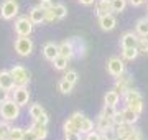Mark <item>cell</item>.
Masks as SVG:
<instances>
[{"mask_svg":"<svg viewBox=\"0 0 148 140\" xmlns=\"http://www.w3.org/2000/svg\"><path fill=\"white\" fill-rule=\"evenodd\" d=\"M120 101V92L115 91V89H110V91L106 92V96H104V102L109 104V106H117Z\"/></svg>","mask_w":148,"mask_h":140,"instance_id":"17","label":"cell"},{"mask_svg":"<svg viewBox=\"0 0 148 140\" xmlns=\"http://www.w3.org/2000/svg\"><path fill=\"white\" fill-rule=\"evenodd\" d=\"M102 135H104V137H106L107 140H115V139H117L115 125H112V127H109L107 130H104V132H102Z\"/></svg>","mask_w":148,"mask_h":140,"instance_id":"36","label":"cell"},{"mask_svg":"<svg viewBox=\"0 0 148 140\" xmlns=\"http://www.w3.org/2000/svg\"><path fill=\"white\" fill-rule=\"evenodd\" d=\"M21 140H40V139L36 137V134H35L32 129H28V130H25V135H23Z\"/></svg>","mask_w":148,"mask_h":140,"instance_id":"43","label":"cell"},{"mask_svg":"<svg viewBox=\"0 0 148 140\" xmlns=\"http://www.w3.org/2000/svg\"><path fill=\"white\" fill-rule=\"evenodd\" d=\"M59 54L66 56L68 59L74 58V46H73V43H71V40H69V41H63V43L59 45Z\"/></svg>","mask_w":148,"mask_h":140,"instance_id":"18","label":"cell"},{"mask_svg":"<svg viewBox=\"0 0 148 140\" xmlns=\"http://www.w3.org/2000/svg\"><path fill=\"white\" fill-rule=\"evenodd\" d=\"M115 140H127V137H122V135H117Z\"/></svg>","mask_w":148,"mask_h":140,"instance_id":"48","label":"cell"},{"mask_svg":"<svg viewBox=\"0 0 148 140\" xmlns=\"http://www.w3.org/2000/svg\"><path fill=\"white\" fill-rule=\"evenodd\" d=\"M13 79H15V84L16 86H27L30 82V73H28L23 66H13L10 69Z\"/></svg>","mask_w":148,"mask_h":140,"instance_id":"6","label":"cell"},{"mask_svg":"<svg viewBox=\"0 0 148 140\" xmlns=\"http://www.w3.org/2000/svg\"><path fill=\"white\" fill-rule=\"evenodd\" d=\"M13 101H15L18 106H27L28 101H30V91H28L27 86H16L15 91H13Z\"/></svg>","mask_w":148,"mask_h":140,"instance_id":"8","label":"cell"},{"mask_svg":"<svg viewBox=\"0 0 148 140\" xmlns=\"http://www.w3.org/2000/svg\"><path fill=\"white\" fill-rule=\"evenodd\" d=\"M128 2H130V3H132L133 7H140V5H143V3H145L147 0H128Z\"/></svg>","mask_w":148,"mask_h":140,"instance_id":"46","label":"cell"},{"mask_svg":"<svg viewBox=\"0 0 148 140\" xmlns=\"http://www.w3.org/2000/svg\"><path fill=\"white\" fill-rule=\"evenodd\" d=\"M66 140H81V132H68L64 134Z\"/></svg>","mask_w":148,"mask_h":140,"instance_id":"45","label":"cell"},{"mask_svg":"<svg viewBox=\"0 0 148 140\" xmlns=\"http://www.w3.org/2000/svg\"><path fill=\"white\" fill-rule=\"evenodd\" d=\"M147 18H148V15H147Z\"/></svg>","mask_w":148,"mask_h":140,"instance_id":"51","label":"cell"},{"mask_svg":"<svg viewBox=\"0 0 148 140\" xmlns=\"http://www.w3.org/2000/svg\"><path fill=\"white\" fill-rule=\"evenodd\" d=\"M114 89L120 92V96H123L128 89H132V76L128 73H123L122 76L115 78V87Z\"/></svg>","mask_w":148,"mask_h":140,"instance_id":"7","label":"cell"},{"mask_svg":"<svg viewBox=\"0 0 148 140\" xmlns=\"http://www.w3.org/2000/svg\"><path fill=\"white\" fill-rule=\"evenodd\" d=\"M25 135V130L21 127H12L10 130V140H21Z\"/></svg>","mask_w":148,"mask_h":140,"instance_id":"31","label":"cell"},{"mask_svg":"<svg viewBox=\"0 0 148 140\" xmlns=\"http://www.w3.org/2000/svg\"><path fill=\"white\" fill-rule=\"evenodd\" d=\"M101 132L99 130H92L89 134H86V139L84 140H101Z\"/></svg>","mask_w":148,"mask_h":140,"instance_id":"40","label":"cell"},{"mask_svg":"<svg viewBox=\"0 0 148 140\" xmlns=\"http://www.w3.org/2000/svg\"><path fill=\"white\" fill-rule=\"evenodd\" d=\"M64 79H68L69 82L76 84V81H77V73H76V71H68V73L64 74Z\"/></svg>","mask_w":148,"mask_h":140,"instance_id":"39","label":"cell"},{"mask_svg":"<svg viewBox=\"0 0 148 140\" xmlns=\"http://www.w3.org/2000/svg\"><path fill=\"white\" fill-rule=\"evenodd\" d=\"M138 54H140L138 48H123V51H122V56H123V59H127V61H133Z\"/></svg>","mask_w":148,"mask_h":140,"instance_id":"25","label":"cell"},{"mask_svg":"<svg viewBox=\"0 0 148 140\" xmlns=\"http://www.w3.org/2000/svg\"><path fill=\"white\" fill-rule=\"evenodd\" d=\"M101 140H107L106 137H104V135H101Z\"/></svg>","mask_w":148,"mask_h":140,"instance_id":"49","label":"cell"},{"mask_svg":"<svg viewBox=\"0 0 148 140\" xmlns=\"http://www.w3.org/2000/svg\"><path fill=\"white\" fill-rule=\"evenodd\" d=\"M10 130H12V127L7 122H0V135H2V140H10Z\"/></svg>","mask_w":148,"mask_h":140,"instance_id":"29","label":"cell"},{"mask_svg":"<svg viewBox=\"0 0 148 140\" xmlns=\"http://www.w3.org/2000/svg\"><path fill=\"white\" fill-rule=\"evenodd\" d=\"M43 112H45V109H43L41 104H33L32 107H30V117H32L33 120H35V119H38Z\"/></svg>","mask_w":148,"mask_h":140,"instance_id":"27","label":"cell"},{"mask_svg":"<svg viewBox=\"0 0 148 140\" xmlns=\"http://www.w3.org/2000/svg\"><path fill=\"white\" fill-rule=\"evenodd\" d=\"M43 54L48 61H53L56 56L59 54V45H54V43H46L45 48H43Z\"/></svg>","mask_w":148,"mask_h":140,"instance_id":"14","label":"cell"},{"mask_svg":"<svg viewBox=\"0 0 148 140\" xmlns=\"http://www.w3.org/2000/svg\"><path fill=\"white\" fill-rule=\"evenodd\" d=\"M110 12H114L112 10V0H99L95 3V13L99 18L104 15H109Z\"/></svg>","mask_w":148,"mask_h":140,"instance_id":"13","label":"cell"},{"mask_svg":"<svg viewBox=\"0 0 148 140\" xmlns=\"http://www.w3.org/2000/svg\"><path fill=\"white\" fill-rule=\"evenodd\" d=\"M112 120H114V125H122V124H125V115H123V110H117L115 115L112 117Z\"/></svg>","mask_w":148,"mask_h":140,"instance_id":"37","label":"cell"},{"mask_svg":"<svg viewBox=\"0 0 148 140\" xmlns=\"http://www.w3.org/2000/svg\"><path fill=\"white\" fill-rule=\"evenodd\" d=\"M38 5L41 7L43 10H51V8H53L54 7V3H53V0H40V3H38Z\"/></svg>","mask_w":148,"mask_h":140,"instance_id":"38","label":"cell"},{"mask_svg":"<svg viewBox=\"0 0 148 140\" xmlns=\"http://www.w3.org/2000/svg\"><path fill=\"white\" fill-rule=\"evenodd\" d=\"M63 130H64V134H68V132H79V129H77V125L74 124V120L71 117L64 122V125H63Z\"/></svg>","mask_w":148,"mask_h":140,"instance_id":"32","label":"cell"},{"mask_svg":"<svg viewBox=\"0 0 148 140\" xmlns=\"http://www.w3.org/2000/svg\"><path fill=\"white\" fill-rule=\"evenodd\" d=\"M81 3H82V5H92V3H94L95 0H79Z\"/></svg>","mask_w":148,"mask_h":140,"instance_id":"47","label":"cell"},{"mask_svg":"<svg viewBox=\"0 0 148 140\" xmlns=\"http://www.w3.org/2000/svg\"><path fill=\"white\" fill-rule=\"evenodd\" d=\"M127 107H130L132 110H135L137 114H142V110H143V99H137V101H132L130 104H127Z\"/></svg>","mask_w":148,"mask_h":140,"instance_id":"34","label":"cell"},{"mask_svg":"<svg viewBox=\"0 0 148 140\" xmlns=\"http://www.w3.org/2000/svg\"><path fill=\"white\" fill-rule=\"evenodd\" d=\"M8 99H10V91L0 87V104H3L5 101H8Z\"/></svg>","mask_w":148,"mask_h":140,"instance_id":"42","label":"cell"},{"mask_svg":"<svg viewBox=\"0 0 148 140\" xmlns=\"http://www.w3.org/2000/svg\"><path fill=\"white\" fill-rule=\"evenodd\" d=\"M0 140H2V135H0Z\"/></svg>","mask_w":148,"mask_h":140,"instance_id":"50","label":"cell"},{"mask_svg":"<svg viewBox=\"0 0 148 140\" xmlns=\"http://www.w3.org/2000/svg\"><path fill=\"white\" fill-rule=\"evenodd\" d=\"M94 130V122L90 120V119L86 117L84 122H82V125H81V134H89V132H92Z\"/></svg>","mask_w":148,"mask_h":140,"instance_id":"33","label":"cell"},{"mask_svg":"<svg viewBox=\"0 0 148 140\" xmlns=\"http://www.w3.org/2000/svg\"><path fill=\"white\" fill-rule=\"evenodd\" d=\"M28 16L32 18V22L35 23V25H41V23H45V18H46V10H43L40 5H36L30 10Z\"/></svg>","mask_w":148,"mask_h":140,"instance_id":"11","label":"cell"},{"mask_svg":"<svg viewBox=\"0 0 148 140\" xmlns=\"http://www.w3.org/2000/svg\"><path fill=\"white\" fill-rule=\"evenodd\" d=\"M127 140H142V132H140V129H133V132L127 137Z\"/></svg>","mask_w":148,"mask_h":140,"instance_id":"44","label":"cell"},{"mask_svg":"<svg viewBox=\"0 0 148 140\" xmlns=\"http://www.w3.org/2000/svg\"><path fill=\"white\" fill-rule=\"evenodd\" d=\"M33 122H36V124H41V125H48V122H49V117H48V114L46 112H43L41 115L38 119H35Z\"/></svg>","mask_w":148,"mask_h":140,"instance_id":"41","label":"cell"},{"mask_svg":"<svg viewBox=\"0 0 148 140\" xmlns=\"http://www.w3.org/2000/svg\"><path fill=\"white\" fill-rule=\"evenodd\" d=\"M117 25V18L112 13H109V15H104L99 18V27L104 30V32H110V30H114Z\"/></svg>","mask_w":148,"mask_h":140,"instance_id":"12","label":"cell"},{"mask_svg":"<svg viewBox=\"0 0 148 140\" xmlns=\"http://www.w3.org/2000/svg\"><path fill=\"white\" fill-rule=\"evenodd\" d=\"M18 2L16 0H3L0 5V16L3 20H12L18 15Z\"/></svg>","mask_w":148,"mask_h":140,"instance_id":"2","label":"cell"},{"mask_svg":"<svg viewBox=\"0 0 148 140\" xmlns=\"http://www.w3.org/2000/svg\"><path fill=\"white\" fill-rule=\"evenodd\" d=\"M123 115H125V122L133 125L138 120V115H140V114H137L135 110H132L130 107H125V109H123Z\"/></svg>","mask_w":148,"mask_h":140,"instance_id":"23","label":"cell"},{"mask_svg":"<svg viewBox=\"0 0 148 140\" xmlns=\"http://www.w3.org/2000/svg\"><path fill=\"white\" fill-rule=\"evenodd\" d=\"M115 106H109V104H104V109H102V115H106V117H109V119H112L114 115H115Z\"/></svg>","mask_w":148,"mask_h":140,"instance_id":"35","label":"cell"},{"mask_svg":"<svg viewBox=\"0 0 148 140\" xmlns=\"http://www.w3.org/2000/svg\"><path fill=\"white\" fill-rule=\"evenodd\" d=\"M0 87H3L7 91H13L16 87L15 79H13L10 71H0Z\"/></svg>","mask_w":148,"mask_h":140,"instance_id":"10","label":"cell"},{"mask_svg":"<svg viewBox=\"0 0 148 140\" xmlns=\"http://www.w3.org/2000/svg\"><path fill=\"white\" fill-rule=\"evenodd\" d=\"M138 51L140 54H148V36H138Z\"/></svg>","mask_w":148,"mask_h":140,"instance_id":"26","label":"cell"},{"mask_svg":"<svg viewBox=\"0 0 148 140\" xmlns=\"http://www.w3.org/2000/svg\"><path fill=\"white\" fill-rule=\"evenodd\" d=\"M68 61H69V59L66 58V56H63V54H58V56H56L53 61H51V63H53L54 69L63 71V69H66V68H68Z\"/></svg>","mask_w":148,"mask_h":140,"instance_id":"20","label":"cell"},{"mask_svg":"<svg viewBox=\"0 0 148 140\" xmlns=\"http://www.w3.org/2000/svg\"><path fill=\"white\" fill-rule=\"evenodd\" d=\"M53 13H54V16H56V20H63L64 16L68 15V8H66L63 3H56V5L53 7Z\"/></svg>","mask_w":148,"mask_h":140,"instance_id":"24","label":"cell"},{"mask_svg":"<svg viewBox=\"0 0 148 140\" xmlns=\"http://www.w3.org/2000/svg\"><path fill=\"white\" fill-rule=\"evenodd\" d=\"M30 129L36 134V137L40 140H45L48 137V129H46V125H41V124H36V122H33V125L30 127Z\"/></svg>","mask_w":148,"mask_h":140,"instance_id":"19","label":"cell"},{"mask_svg":"<svg viewBox=\"0 0 148 140\" xmlns=\"http://www.w3.org/2000/svg\"><path fill=\"white\" fill-rule=\"evenodd\" d=\"M15 51L20 56H30L33 51V41L28 36H18L15 41Z\"/></svg>","mask_w":148,"mask_h":140,"instance_id":"4","label":"cell"},{"mask_svg":"<svg viewBox=\"0 0 148 140\" xmlns=\"http://www.w3.org/2000/svg\"><path fill=\"white\" fill-rule=\"evenodd\" d=\"M135 33H137L138 36H148V18L147 16L137 20V23H135Z\"/></svg>","mask_w":148,"mask_h":140,"instance_id":"15","label":"cell"},{"mask_svg":"<svg viewBox=\"0 0 148 140\" xmlns=\"http://www.w3.org/2000/svg\"><path fill=\"white\" fill-rule=\"evenodd\" d=\"M117 135H122V137H128V135L133 132V125L132 124H122V125H115Z\"/></svg>","mask_w":148,"mask_h":140,"instance_id":"21","label":"cell"},{"mask_svg":"<svg viewBox=\"0 0 148 140\" xmlns=\"http://www.w3.org/2000/svg\"><path fill=\"white\" fill-rule=\"evenodd\" d=\"M123 101H125V104H130L132 102V101H137V99H142V94H140V92L138 91H135V89H128L127 92H125V94H123Z\"/></svg>","mask_w":148,"mask_h":140,"instance_id":"22","label":"cell"},{"mask_svg":"<svg viewBox=\"0 0 148 140\" xmlns=\"http://www.w3.org/2000/svg\"><path fill=\"white\" fill-rule=\"evenodd\" d=\"M125 7H127V0H112V10L115 12V13L123 12Z\"/></svg>","mask_w":148,"mask_h":140,"instance_id":"30","label":"cell"},{"mask_svg":"<svg viewBox=\"0 0 148 140\" xmlns=\"http://www.w3.org/2000/svg\"><path fill=\"white\" fill-rule=\"evenodd\" d=\"M107 71H109V74L112 78H119L125 73V65H123V61L120 58H115V56H112L109 58L107 61Z\"/></svg>","mask_w":148,"mask_h":140,"instance_id":"5","label":"cell"},{"mask_svg":"<svg viewBox=\"0 0 148 140\" xmlns=\"http://www.w3.org/2000/svg\"><path fill=\"white\" fill-rule=\"evenodd\" d=\"M112 125H114V120L101 114V115L97 117V122H95V129H97V130H99V132L102 134L104 130H107L109 127H112Z\"/></svg>","mask_w":148,"mask_h":140,"instance_id":"16","label":"cell"},{"mask_svg":"<svg viewBox=\"0 0 148 140\" xmlns=\"http://www.w3.org/2000/svg\"><path fill=\"white\" fill-rule=\"evenodd\" d=\"M33 25L35 23L32 22L30 16H20L15 22V33L18 36H30L33 32Z\"/></svg>","mask_w":148,"mask_h":140,"instance_id":"3","label":"cell"},{"mask_svg":"<svg viewBox=\"0 0 148 140\" xmlns=\"http://www.w3.org/2000/svg\"><path fill=\"white\" fill-rule=\"evenodd\" d=\"M73 82H69L68 79H61L59 81V84H58V87H59V91L63 92V94H69V92L73 91Z\"/></svg>","mask_w":148,"mask_h":140,"instance_id":"28","label":"cell"},{"mask_svg":"<svg viewBox=\"0 0 148 140\" xmlns=\"http://www.w3.org/2000/svg\"><path fill=\"white\" fill-rule=\"evenodd\" d=\"M120 45H122V49L123 48H137L138 46V35L133 32L123 33L120 38Z\"/></svg>","mask_w":148,"mask_h":140,"instance_id":"9","label":"cell"},{"mask_svg":"<svg viewBox=\"0 0 148 140\" xmlns=\"http://www.w3.org/2000/svg\"><path fill=\"white\" fill-rule=\"evenodd\" d=\"M0 115L5 119L7 122L8 120H15V119L20 117V106L13 99H8L3 104H0Z\"/></svg>","mask_w":148,"mask_h":140,"instance_id":"1","label":"cell"}]
</instances>
